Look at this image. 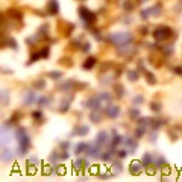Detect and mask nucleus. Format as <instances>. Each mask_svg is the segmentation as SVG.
<instances>
[{
  "label": "nucleus",
  "mask_w": 182,
  "mask_h": 182,
  "mask_svg": "<svg viewBox=\"0 0 182 182\" xmlns=\"http://www.w3.org/2000/svg\"><path fill=\"white\" fill-rule=\"evenodd\" d=\"M37 103H38L39 106H44V105H50V103H52V97H47V96H44V97H39Z\"/></svg>",
  "instance_id": "obj_19"
},
{
  "label": "nucleus",
  "mask_w": 182,
  "mask_h": 182,
  "mask_svg": "<svg viewBox=\"0 0 182 182\" xmlns=\"http://www.w3.org/2000/svg\"><path fill=\"white\" fill-rule=\"evenodd\" d=\"M71 80H67V82H64L62 85H59L58 87V90H61V91H67V90H70L71 88Z\"/></svg>",
  "instance_id": "obj_26"
},
{
  "label": "nucleus",
  "mask_w": 182,
  "mask_h": 182,
  "mask_svg": "<svg viewBox=\"0 0 182 182\" xmlns=\"http://www.w3.org/2000/svg\"><path fill=\"white\" fill-rule=\"evenodd\" d=\"M67 147H69V143H62V144H61V149H62V150H67Z\"/></svg>",
  "instance_id": "obj_46"
},
{
  "label": "nucleus",
  "mask_w": 182,
  "mask_h": 182,
  "mask_svg": "<svg viewBox=\"0 0 182 182\" xmlns=\"http://www.w3.org/2000/svg\"><path fill=\"white\" fill-rule=\"evenodd\" d=\"M28 163H29L30 167H33V165H38V159H37V158H32V159L28 161Z\"/></svg>",
  "instance_id": "obj_39"
},
{
  "label": "nucleus",
  "mask_w": 182,
  "mask_h": 182,
  "mask_svg": "<svg viewBox=\"0 0 182 182\" xmlns=\"http://www.w3.org/2000/svg\"><path fill=\"white\" fill-rule=\"evenodd\" d=\"M152 161H153V159H152V155H150V153H144V155H143V159H141V164H143L144 167H147V165L152 164Z\"/></svg>",
  "instance_id": "obj_16"
},
{
  "label": "nucleus",
  "mask_w": 182,
  "mask_h": 182,
  "mask_svg": "<svg viewBox=\"0 0 182 182\" xmlns=\"http://www.w3.org/2000/svg\"><path fill=\"white\" fill-rule=\"evenodd\" d=\"M39 53H41V58H47V56L50 55V50H49V47H44Z\"/></svg>",
  "instance_id": "obj_36"
},
{
  "label": "nucleus",
  "mask_w": 182,
  "mask_h": 182,
  "mask_svg": "<svg viewBox=\"0 0 182 182\" xmlns=\"http://www.w3.org/2000/svg\"><path fill=\"white\" fill-rule=\"evenodd\" d=\"M15 138L18 141V153L20 155H26L30 149V138L29 134L24 127H18L15 131Z\"/></svg>",
  "instance_id": "obj_1"
},
{
  "label": "nucleus",
  "mask_w": 182,
  "mask_h": 182,
  "mask_svg": "<svg viewBox=\"0 0 182 182\" xmlns=\"http://www.w3.org/2000/svg\"><path fill=\"white\" fill-rule=\"evenodd\" d=\"M2 103L3 105L8 103V91L6 90H2Z\"/></svg>",
  "instance_id": "obj_34"
},
{
  "label": "nucleus",
  "mask_w": 182,
  "mask_h": 182,
  "mask_svg": "<svg viewBox=\"0 0 182 182\" xmlns=\"http://www.w3.org/2000/svg\"><path fill=\"white\" fill-rule=\"evenodd\" d=\"M99 99L102 100V102H106V103H111V96H109V93H100L97 94Z\"/></svg>",
  "instance_id": "obj_22"
},
{
  "label": "nucleus",
  "mask_w": 182,
  "mask_h": 182,
  "mask_svg": "<svg viewBox=\"0 0 182 182\" xmlns=\"http://www.w3.org/2000/svg\"><path fill=\"white\" fill-rule=\"evenodd\" d=\"M116 94H117V97L118 99H121V97H123L125 96V88H123V87H121V85H116Z\"/></svg>",
  "instance_id": "obj_27"
},
{
  "label": "nucleus",
  "mask_w": 182,
  "mask_h": 182,
  "mask_svg": "<svg viewBox=\"0 0 182 182\" xmlns=\"http://www.w3.org/2000/svg\"><path fill=\"white\" fill-rule=\"evenodd\" d=\"M47 12L50 15H56L59 12V5L56 0H49V3H47Z\"/></svg>",
  "instance_id": "obj_7"
},
{
  "label": "nucleus",
  "mask_w": 182,
  "mask_h": 182,
  "mask_svg": "<svg viewBox=\"0 0 182 182\" xmlns=\"http://www.w3.org/2000/svg\"><path fill=\"white\" fill-rule=\"evenodd\" d=\"M88 165V163H87L85 158H78L75 163H73V167H75V170H85V167Z\"/></svg>",
  "instance_id": "obj_12"
},
{
  "label": "nucleus",
  "mask_w": 182,
  "mask_h": 182,
  "mask_svg": "<svg viewBox=\"0 0 182 182\" xmlns=\"http://www.w3.org/2000/svg\"><path fill=\"white\" fill-rule=\"evenodd\" d=\"M150 109L155 111V112H158V111H161V105L156 103V102H152V103H150Z\"/></svg>",
  "instance_id": "obj_33"
},
{
  "label": "nucleus",
  "mask_w": 182,
  "mask_h": 182,
  "mask_svg": "<svg viewBox=\"0 0 182 182\" xmlns=\"http://www.w3.org/2000/svg\"><path fill=\"white\" fill-rule=\"evenodd\" d=\"M149 17H152V9H150V8L141 11V18H143V20H147Z\"/></svg>",
  "instance_id": "obj_28"
},
{
  "label": "nucleus",
  "mask_w": 182,
  "mask_h": 182,
  "mask_svg": "<svg viewBox=\"0 0 182 182\" xmlns=\"http://www.w3.org/2000/svg\"><path fill=\"white\" fill-rule=\"evenodd\" d=\"M155 165H156L158 168H161L163 165H165V159L163 156H158L156 159H155Z\"/></svg>",
  "instance_id": "obj_31"
},
{
  "label": "nucleus",
  "mask_w": 182,
  "mask_h": 182,
  "mask_svg": "<svg viewBox=\"0 0 182 182\" xmlns=\"http://www.w3.org/2000/svg\"><path fill=\"white\" fill-rule=\"evenodd\" d=\"M100 158H102L103 161H109V158H111V153H103Z\"/></svg>",
  "instance_id": "obj_42"
},
{
  "label": "nucleus",
  "mask_w": 182,
  "mask_h": 182,
  "mask_svg": "<svg viewBox=\"0 0 182 182\" xmlns=\"http://www.w3.org/2000/svg\"><path fill=\"white\" fill-rule=\"evenodd\" d=\"M88 150H90V146L85 144V143H79V144L75 147V153H76V155H80L82 152H88Z\"/></svg>",
  "instance_id": "obj_15"
},
{
  "label": "nucleus",
  "mask_w": 182,
  "mask_h": 182,
  "mask_svg": "<svg viewBox=\"0 0 182 182\" xmlns=\"http://www.w3.org/2000/svg\"><path fill=\"white\" fill-rule=\"evenodd\" d=\"M150 9H152V15H153V17H156V15H161V14H163V12H161V11H163L161 5H155L153 8H150Z\"/></svg>",
  "instance_id": "obj_25"
},
{
  "label": "nucleus",
  "mask_w": 182,
  "mask_h": 182,
  "mask_svg": "<svg viewBox=\"0 0 182 182\" xmlns=\"http://www.w3.org/2000/svg\"><path fill=\"white\" fill-rule=\"evenodd\" d=\"M9 46H11V47H14V50H17V43H15V39L9 38Z\"/></svg>",
  "instance_id": "obj_41"
},
{
  "label": "nucleus",
  "mask_w": 182,
  "mask_h": 182,
  "mask_svg": "<svg viewBox=\"0 0 182 182\" xmlns=\"http://www.w3.org/2000/svg\"><path fill=\"white\" fill-rule=\"evenodd\" d=\"M138 71L137 70H131V71H127V79L131 80V82H135V80H138Z\"/></svg>",
  "instance_id": "obj_18"
},
{
  "label": "nucleus",
  "mask_w": 182,
  "mask_h": 182,
  "mask_svg": "<svg viewBox=\"0 0 182 182\" xmlns=\"http://www.w3.org/2000/svg\"><path fill=\"white\" fill-rule=\"evenodd\" d=\"M96 64H97V59H96V58H93V56H90L88 59H85V62H84L82 67H84L85 70H91Z\"/></svg>",
  "instance_id": "obj_14"
},
{
  "label": "nucleus",
  "mask_w": 182,
  "mask_h": 182,
  "mask_svg": "<svg viewBox=\"0 0 182 182\" xmlns=\"http://www.w3.org/2000/svg\"><path fill=\"white\" fill-rule=\"evenodd\" d=\"M173 71L176 73V75L182 76V67H181V65H179V67H174V69H173Z\"/></svg>",
  "instance_id": "obj_40"
},
{
  "label": "nucleus",
  "mask_w": 182,
  "mask_h": 182,
  "mask_svg": "<svg viewBox=\"0 0 182 182\" xmlns=\"http://www.w3.org/2000/svg\"><path fill=\"white\" fill-rule=\"evenodd\" d=\"M38 96H37V93L35 91H28L24 94V99H23V102L24 105H33V103H37L38 102Z\"/></svg>",
  "instance_id": "obj_5"
},
{
  "label": "nucleus",
  "mask_w": 182,
  "mask_h": 182,
  "mask_svg": "<svg viewBox=\"0 0 182 182\" xmlns=\"http://www.w3.org/2000/svg\"><path fill=\"white\" fill-rule=\"evenodd\" d=\"M129 116H131L132 118H137V117H140V111L137 109V108H132V109L129 111Z\"/></svg>",
  "instance_id": "obj_32"
},
{
  "label": "nucleus",
  "mask_w": 182,
  "mask_h": 182,
  "mask_svg": "<svg viewBox=\"0 0 182 182\" xmlns=\"http://www.w3.org/2000/svg\"><path fill=\"white\" fill-rule=\"evenodd\" d=\"M114 170H116V173H120V170H123V165L120 163H116L114 164Z\"/></svg>",
  "instance_id": "obj_38"
},
{
  "label": "nucleus",
  "mask_w": 182,
  "mask_h": 182,
  "mask_svg": "<svg viewBox=\"0 0 182 182\" xmlns=\"http://www.w3.org/2000/svg\"><path fill=\"white\" fill-rule=\"evenodd\" d=\"M170 35H172V29L168 28V26H158V28L153 30V38L156 39V41H164V39L170 38Z\"/></svg>",
  "instance_id": "obj_4"
},
{
  "label": "nucleus",
  "mask_w": 182,
  "mask_h": 182,
  "mask_svg": "<svg viewBox=\"0 0 182 182\" xmlns=\"http://www.w3.org/2000/svg\"><path fill=\"white\" fill-rule=\"evenodd\" d=\"M70 102H71V97H70V99H67V100H64L62 105H59V111H61V112L69 111V108H70Z\"/></svg>",
  "instance_id": "obj_20"
},
{
  "label": "nucleus",
  "mask_w": 182,
  "mask_h": 182,
  "mask_svg": "<svg viewBox=\"0 0 182 182\" xmlns=\"http://www.w3.org/2000/svg\"><path fill=\"white\" fill-rule=\"evenodd\" d=\"M152 126L153 129H158V127L163 126V120H152Z\"/></svg>",
  "instance_id": "obj_35"
},
{
  "label": "nucleus",
  "mask_w": 182,
  "mask_h": 182,
  "mask_svg": "<svg viewBox=\"0 0 182 182\" xmlns=\"http://www.w3.org/2000/svg\"><path fill=\"white\" fill-rule=\"evenodd\" d=\"M143 167L144 165L141 164V163H138V161H134V163H131V165H129L132 174H140L141 172H143Z\"/></svg>",
  "instance_id": "obj_10"
},
{
  "label": "nucleus",
  "mask_w": 182,
  "mask_h": 182,
  "mask_svg": "<svg viewBox=\"0 0 182 182\" xmlns=\"http://www.w3.org/2000/svg\"><path fill=\"white\" fill-rule=\"evenodd\" d=\"M144 76H146L147 82H149L150 85H155V84H156V79H155V76L152 75V71H144Z\"/></svg>",
  "instance_id": "obj_21"
},
{
  "label": "nucleus",
  "mask_w": 182,
  "mask_h": 182,
  "mask_svg": "<svg viewBox=\"0 0 182 182\" xmlns=\"http://www.w3.org/2000/svg\"><path fill=\"white\" fill-rule=\"evenodd\" d=\"M96 111H99V109H93L91 116H90V118H91L93 123H99V121H100V114H99V112H96Z\"/></svg>",
  "instance_id": "obj_24"
},
{
  "label": "nucleus",
  "mask_w": 182,
  "mask_h": 182,
  "mask_svg": "<svg viewBox=\"0 0 182 182\" xmlns=\"http://www.w3.org/2000/svg\"><path fill=\"white\" fill-rule=\"evenodd\" d=\"M88 131H90V127H88V126L80 125V126H78L76 129L73 131V135H87V134H88Z\"/></svg>",
  "instance_id": "obj_13"
},
{
  "label": "nucleus",
  "mask_w": 182,
  "mask_h": 182,
  "mask_svg": "<svg viewBox=\"0 0 182 182\" xmlns=\"http://www.w3.org/2000/svg\"><path fill=\"white\" fill-rule=\"evenodd\" d=\"M144 132H146V127H144V126H138V127H137V131H135L137 138H141V137L144 135Z\"/></svg>",
  "instance_id": "obj_30"
},
{
  "label": "nucleus",
  "mask_w": 182,
  "mask_h": 182,
  "mask_svg": "<svg viewBox=\"0 0 182 182\" xmlns=\"http://www.w3.org/2000/svg\"><path fill=\"white\" fill-rule=\"evenodd\" d=\"M106 141H108V134H106L105 131L99 132V134H97V137H96V146L102 147V146L106 143Z\"/></svg>",
  "instance_id": "obj_11"
},
{
  "label": "nucleus",
  "mask_w": 182,
  "mask_h": 182,
  "mask_svg": "<svg viewBox=\"0 0 182 182\" xmlns=\"http://www.w3.org/2000/svg\"><path fill=\"white\" fill-rule=\"evenodd\" d=\"M106 116L109 118H117L120 116V108L116 106V105H109L106 108Z\"/></svg>",
  "instance_id": "obj_8"
},
{
  "label": "nucleus",
  "mask_w": 182,
  "mask_h": 182,
  "mask_svg": "<svg viewBox=\"0 0 182 182\" xmlns=\"http://www.w3.org/2000/svg\"><path fill=\"white\" fill-rule=\"evenodd\" d=\"M126 155H127V152H126V150H120V152H118V156H120L121 159H123V158L126 156Z\"/></svg>",
  "instance_id": "obj_44"
},
{
  "label": "nucleus",
  "mask_w": 182,
  "mask_h": 182,
  "mask_svg": "<svg viewBox=\"0 0 182 182\" xmlns=\"http://www.w3.org/2000/svg\"><path fill=\"white\" fill-rule=\"evenodd\" d=\"M144 102V99H143V96H135L134 97V103H137V105H140V103H143Z\"/></svg>",
  "instance_id": "obj_37"
},
{
  "label": "nucleus",
  "mask_w": 182,
  "mask_h": 182,
  "mask_svg": "<svg viewBox=\"0 0 182 182\" xmlns=\"http://www.w3.org/2000/svg\"><path fill=\"white\" fill-rule=\"evenodd\" d=\"M49 78H50V79L58 80V79L62 78V73H61V71H50V73H49Z\"/></svg>",
  "instance_id": "obj_29"
},
{
  "label": "nucleus",
  "mask_w": 182,
  "mask_h": 182,
  "mask_svg": "<svg viewBox=\"0 0 182 182\" xmlns=\"http://www.w3.org/2000/svg\"><path fill=\"white\" fill-rule=\"evenodd\" d=\"M156 135H158L156 132H152V135H150V141H155V140H156Z\"/></svg>",
  "instance_id": "obj_45"
},
{
  "label": "nucleus",
  "mask_w": 182,
  "mask_h": 182,
  "mask_svg": "<svg viewBox=\"0 0 182 182\" xmlns=\"http://www.w3.org/2000/svg\"><path fill=\"white\" fill-rule=\"evenodd\" d=\"M33 88H35V90H44V88H46V80H44V79L37 80V82L33 84Z\"/></svg>",
  "instance_id": "obj_23"
},
{
  "label": "nucleus",
  "mask_w": 182,
  "mask_h": 182,
  "mask_svg": "<svg viewBox=\"0 0 182 182\" xmlns=\"http://www.w3.org/2000/svg\"><path fill=\"white\" fill-rule=\"evenodd\" d=\"M109 41L112 44H116L118 47L121 46H126V44H129L132 41V35L129 32H117V33H112V35H109Z\"/></svg>",
  "instance_id": "obj_2"
},
{
  "label": "nucleus",
  "mask_w": 182,
  "mask_h": 182,
  "mask_svg": "<svg viewBox=\"0 0 182 182\" xmlns=\"http://www.w3.org/2000/svg\"><path fill=\"white\" fill-rule=\"evenodd\" d=\"M14 159V152H12L11 149H8V147H3L2 150V161L3 163H9V161Z\"/></svg>",
  "instance_id": "obj_9"
},
{
  "label": "nucleus",
  "mask_w": 182,
  "mask_h": 182,
  "mask_svg": "<svg viewBox=\"0 0 182 182\" xmlns=\"http://www.w3.org/2000/svg\"><path fill=\"white\" fill-rule=\"evenodd\" d=\"M87 108H90V109H100V105H102V100L99 99V96L96 97H91L90 100H87L84 103Z\"/></svg>",
  "instance_id": "obj_6"
},
{
  "label": "nucleus",
  "mask_w": 182,
  "mask_h": 182,
  "mask_svg": "<svg viewBox=\"0 0 182 182\" xmlns=\"http://www.w3.org/2000/svg\"><path fill=\"white\" fill-rule=\"evenodd\" d=\"M32 117L35 118V120H38V123H43V121H44V117H43V112H41V109H37V111H33V112H32Z\"/></svg>",
  "instance_id": "obj_17"
},
{
  "label": "nucleus",
  "mask_w": 182,
  "mask_h": 182,
  "mask_svg": "<svg viewBox=\"0 0 182 182\" xmlns=\"http://www.w3.org/2000/svg\"><path fill=\"white\" fill-rule=\"evenodd\" d=\"M79 15L82 18V21L85 23V26H91L94 21H96V14L91 12L88 8H85V6H80L79 8Z\"/></svg>",
  "instance_id": "obj_3"
},
{
  "label": "nucleus",
  "mask_w": 182,
  "mask_h": 182,
  "mask_svg": "<svg viewBox=\"0 0 182 182\" xmlns=\"http://www.w3.org/2000/svg\"><path fill=\"white\" fill-rule=\"evenodd\" d=\"M82 50H84V52H88V50H90V43H85V44L82 46Z\"/></svg>",
  "instance_id": "obj_43"
}]
</instances>
